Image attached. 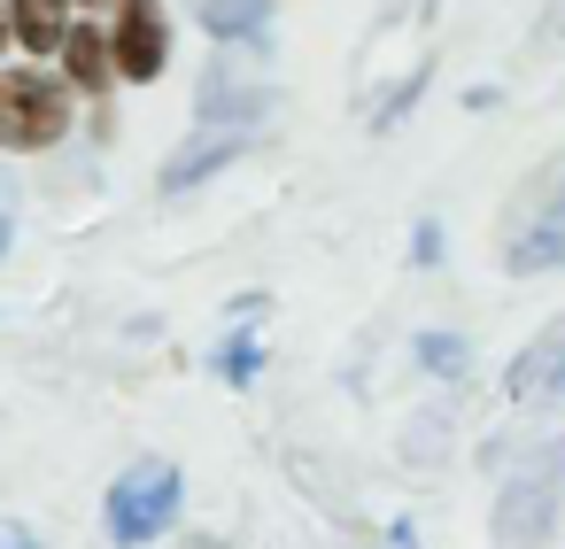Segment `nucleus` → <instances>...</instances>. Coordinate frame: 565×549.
<instances>
[{
	"label": "nucleus",
	"instance_id": "obj_13",
	"mask_svg": "<svg viewBox=\"0 0 565 549\" xmlns=\"http://www.w3.org/2000/svg\"><path fill=\"white\" fill-rule=\"evenodd\" d=\"M0 549H40V541H32L24 526H9V518H0Z\"/></svg>",
	"mask_w": 565,
	"mask_h": 549
},
{
	"label": "nucleus",
	"instance_id": "obj_12",
	"mask_svg": "<svg viewBox=\"0 0 565 549\" xmlns=\"http://www.w3.org/2000/svg\"><path fill=\"white\" fill-rule=\"evenodd\" d=\"M418 364H426V372H441V379H457V372L472 364V348H465L457 333H418Z\"/></svg>",
	"mask_w": 565,
	"mask_h": 549
},
{
	"label": "nucleus",
	"instance_id": "obj_8",
	"mask_svg": "<svg viewBox=\"0 0 565 549\" xmlns=\"http://www.w3.org/2000/svg\"><path fill=\"white\" fill-rule=\"evenodd\" d=\"M9 32H17L32 55H55L63 32H71V0H9Z\"/></svg>",
	"mask_w": 565,
	"mask_h": 549
},
{
	"label": "nucleus",
	"instance_id": "obj_6",
	"mask_svg": "<svg viewBox=\"0 0 565 549\" xmlns=\"http://www.w3.org/2000/svg\"><path fill=\"white\" fill-rule=\"evenodd\" d=\"M503 387L519 395V402H542V395H565V310L511 356V372H503Z\"/></svg>",
	"mask_w": 565,
	"mask_h": 549
},
{
	"label": "nucleus",
	"instance_id": "obj_11",
	"mask_svg": "<svg viewBox=\"0 0 565 549\" xmlns=\"http://www.w3.org/2000/svg\"><path fill=\"white\" fill-rule=\"evenodd\" d=\"M217 372H225V379H233V387H248V379H256V372H264V341H256V333H248V325H233V341H225V348H217Z\"/></svg>",
	"mask_w": 565,
	"mask_h": 549
},
{
	"label": "nucleus",
	"instance_id": "obj_7",
	"mask_svg": "<svg viewBox=\"0 0 565 549\" xmlns=\"http://www.w3.org/2000/svg\"><path fill=\"white\" fill-rule=\"evenodd\" d=\"M202 24H210V40H225V47H264L271 0H202Z\"/></svg>",
	"mask_w": 565,
	"mask_h": 549
},
{
	"label": "nucleus",
	"instance_id": "obj_14",
	"mask_svg": "<svg viewBox=\"0 0 565 549\" xmlns=\"http://www.w3.org/2000/svg\"><path fill=\"white\" fill-rule=\"evenodd\" d=\"M0 47H9V9H0Z\"/></svg>",
	"mask_w": 565,
	"mask_h": 549
},
{
	"label": "nucleus",
	"instance_id": "obj_1",
	"mask_svg": "<svg viewBox=\"0 0 565 549\" xmlns=\"http://www.w3.org/2000/svg\"><path fill=\"white\" fill-rule=\"evenodd\" d=\"M434 9H441V0H380V17H372V32H364V55H356V117H364L372 132H387V125L426 94Z\"/></svg>",
	"mask_w": 565,
	"mask_h": 549
},
{
	"label": "nucleus",
	"instance_id": "obj_10",
	"mask_svg": "<svg viewBox=\"0 0 565 549\" xmlns=\"http://www.w3.org/2000/svg\"><path fill=\"white\" fill-rule=\"evenodd\" d=\"M55 55L71 63V86H109V40H102L94 24H71Z\"/></svg>",
	"mask_w": 565,
	"mask_h": 549
},
{
	"label": "nucleus",
	"instance_id": "obj_2",
	"mask_svg": "<svg viewBox=\"0 0 565 549\" xmlns=\"http://www.w3.org/2000/svg\"><path fill=\"white\" fill-rule=\"evenodd\" d=\"M488 464L495 480V549H542L557 526V495H565V433H526V441H495Z\"/></svg>",
	"mask_w": 565,
	"mask_h": 549
},
{
	"label": "nucleus",
	"instance_id": "obj_15",
	"mask_svg": "<svg viewBox=\"0 0 565 549\" xmlns=\"http://www.w3.org/2000/svg\"><path fill=\"white\" fill-rule=\"evenodd\" d=\"M0 248H9V225H0Z\"/></svg>",
	"mask_w": 565,
	"mask_h": 549
},
{
	"label": "nucleus",
	"instance_id": "obj_4",
	"mask_svg": "<svg viewBox=\"0 0 565 549\" xmlns=\"http://www.w3.org/2000/svg\"><path fill=\"white\" fill-rule=\"evenodd\" d=\"M171 518H179V464L171 456H140L132 472H117V487H109V534L125 549L156 541Z\"/></svg>",
	"mask_w": 565,
	"mask_h": 549
},
{
	"label": "nucleus",
	"instance_id": "obj_5",
	"mask_svg": "<svg viewBox=\"0 0 565 549\" xmlns=\"http://www.w3.org/2000/svg\"><path fill=\"white\" fill-rule=\"evenodd\" d=\"M163 63H171V32L156 17V0H125V17L109 32V71L132 78V86H148V78H163Z\"/></svg>",
	"mask_w": 565,
	"mask_h": 549
},
{
	"label": "nucleus",
	"instance_id": "obj_9",
	"mask_svg": "<svg viewBox=\"0 0 565 549\" xmlns=\"http://www.w3.org/2000/svg\"><path fill=\"white\" fill-rule=\"evenodd\" d=\"M557 263H565V202L550 209V225H542V233H526V240H511V248H503V271H519V279L557 271Z\"/></svg>",
	"mask_w": 565,
	"mask_h": 549
},
{
	"label": "nucleus",
	"instance_id": "obj_3",
	"mask_svg": "<svg viewBox=\"0 0 565 549\" xmlns=\"http://www.w3.org/2000/svg\"><path fill=\"white\" fill-rule=\"evenodd\" d=\"M71 132V86L55 71H9L0 78V148L40 155Z\"/></svg>",
	"mask_w": 565,
	"mask_h": 549
}]
</instances>
